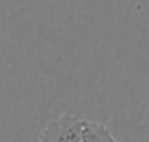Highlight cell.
Instances as JSON below:
<instances>
[{"label": "cell", "instance_id": "cell-1", "mask_svg": "<svg viewBox=\"0 0 149 142\" xmlns=\"http://www.w3.org/2000/svg\"><path fill=\"white\" fill-rule=\"evenodd\" d=\"M83 121L70 113L50 120L37 137V142H81Z\"/></svg>", "mask_w": 149, "mask_h": 142}, {"label": "cell", "instance_id": "cell-2", "mask_svg": "<svg viewBox=\"0 0 149 142\" xmlns=\"http://www.w3.org/2000/svg\"><path fill=\"white\" fill-rule=\"evenodd\" d=\"M81 142H118L111 130L95 121H83V137Z\"/></svg>", "mask_w": 149, "mask_h": 142}]
</instances>
